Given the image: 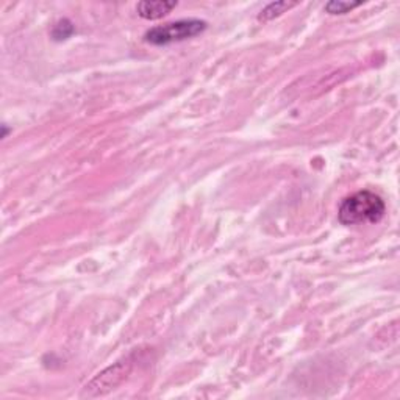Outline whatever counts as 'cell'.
<instances>
[{
  "instance_id": "obj_7",
  "label": "cell",
  "mask_w": 400,
  "mask_h": 400,
  "mask_svg": "<svg viewBox=\"0 0 400 400\" xmlns=\"http://www.w3.org/2000/svg\"><path fill=\"white\" fill-rule=\"evenodd\" d=\"M72 33H74V25H72L71 20L63 19V20H60V22L55 24L52 37H53V39L61 41V39H67Z\"/></svg>"
},
{
  "instance_id": "obj_1",
  "label": "cell",
  "mask_w": 400,
  "mask_h": 400,
  "mask_svg": "<svg viewBox=\"0 0 400 400\" xmlns=\"http://www.w3.org/2000/svg\"><path fill=\"white\" fill-rule=\"evenodd\" d=\"M386 205L380 195L370 191H358L342 200L338 219L342 226L377 224L383 219Z\"/></svg>"
},
{
  "instance_id": "obj_2",
  "label": "cell",
  "mask_w": 400,
  "mask_h": 400,
  "mask_svg": "<svg viewBox=\"0 0 400 400\" xmlns=\"http://www.w3.org/2000/svg\"><path fill=\"white\" fill-rule=\"evenodd\" d=\"M205 30H207L205 20L183 19V20H177V22L153 27V29H150L149 32H146L144 38L147 43H150L153 46H167L198 37V34L203 33Z\"/></svg>"
},
{
  "instance_id": "obj_3",
  "label": "cell",
  "mask_w": 400,
  "mask_h": 400,
  "mask_svg": "<svg viewBox=\"0 0 400 400\" xmlns=\"http://www.w3.org/2000/svg\"><path fill=\"white\" fill-rule=\"evenodd\" d=\"M175 6L177 2H169V0H144L136 5V11L143 19L157 20L169 15Z\"/></svg>"
},
{
  "instance_id": "obj_6",
  "label": "cell",
  "mask_w": 400,
  "mask_h": 400,
  "mask_svg": "<svg viewBox=\"0 0 400 400\" xmlns=\"http://www.w3.org/2000/svg\"><path fill=\"white\" fill-rule=\"evenodd\" d=\"M361 2H347V0H332L325 5V11L330 15H346L350 10L360 6Z\"/></svg>"
},
{
  "instance_id": "obj_5",
  "label": "cell",
  "mask_w": 400,
  "mask_h": 400,
  "mask_svg": "<svg viewBox=\"0 0 400 400\" xmlns=\"http://www.w3.org/2000/svg\"><path fill=\"white\" fill-rule=\"evenodd\" d=\"M297 2H273V4H269L266 8L262 11V15L258 16L259 20H271L273 18H278L280 15H283L285 11H288L290 8H292V6H296Z\"/></svg>"
},
{
  "instance_id": "obj_4",
  "label": "cell",
  "mask_w": 400,
  "mask_h": 400,
  "mask_svg": "<svg viewBox=\"0 0 400 400\" xmlns=\"http://www.w3.org/2000/svg\"><path fill=\"white\" fill-rule=\"evenodd\" d=\"M127 370L129 369L124 363H119L116 364V366H111L105 372H102V374H99V377L94 378V380L91 382L86 388L97 389L96 394H102V388H107V389L113 388V386H116L119 382L122 380L125 374H127Z\"/></svg>"
}]
</instances>
